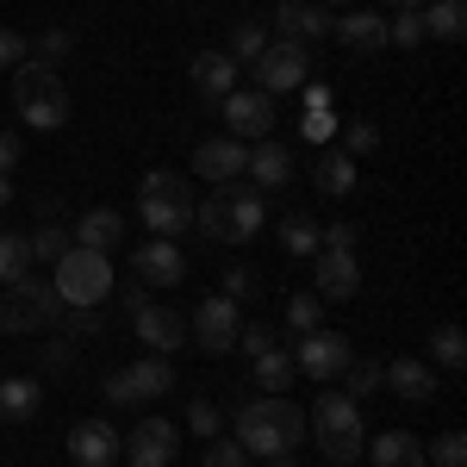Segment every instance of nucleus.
I'll list each match as a JSON object with an SVG mask.
<instances>
[{
    "instance_id": "nucleus-11",
    "label": "nucleus",
    "mask_w": 467,
    "mask_h": 467,
    "mask_svg": "<svg viewBox=\"0 0 467 467\" xmlns=\"http://www.w3.org/2000/svg\"><path fill=\"white\" fill-rule=\"evenodd\" d=\"M218 200H224L231 244H250V237H262V224H268V200H262V187H250V181H231V187H218Z\"/></svg>"
},
{
    "instance_id": "nucleus-51",
    "label": "nucleus",
    "mask_w": 467,
    "mask_h": 467,
    "mask_svg": "<svg viewBox=\"0 0 467 467\" xmlns=\"http://www.w3.org/2000/svg\"><path fill=\"white\" fill-rule=\"evenodd\" d=\"M387 6H393V13H424L431 0H387Z\"/></svg>"
},
{
    "instance_id": "nucleus-54",
    "label": "nucleus",
    "mask_w": 467,
    "mask_h": 467,
    "mask_svg": "<svg viewBox=\"0 0 467 467\" xmlns=\"http://www.w3.org/2000/svg\"><path fill=\"white\" fill-rule=\"evenodd\" d=\"M318 6H343V0H318Z\"/></svg>"
},
{
    "instance_id": "nucleus-14",
    "label": "nucleus",
    "mask_w": 467,
    "mask_h": 467,
    "mask_svg": "<svg viewBox=\"0 0 467 467\" xmlns=\"http://www.w3.org/2000/svg\"><path fill=\"white\" fill-rule=\"evenodd\" d=\"M125 449H131V467H169L181 455V431L169 418H144V424H131Z\"/></svg>"
},
{
    "instance_id": "nucleus-43",
    "label": "nucleus",
    "mask_w": 467,
    "mask_h": 467,
    "mask_svg": "<svg viewBox=\"0 0 467 467\" xmlns=\"http://www.w3.org/2000/svg\"><path fill=\"white\" fill-rule=\"evenodd\" d=\"M69 50H75V32H69V26H50V32L37 37V50H32V57H37V63H63Z\"/></svg>"
},
{
    "instance_id": "nucleus-34",
    "label": "nucleus",
    "mask_w": 467,
    "mask_h": 467,
    "mask_svg": "<svg viewBox=\"0 0 467 467\" xmlns=\"http://www.w3.org/2000/svg\"><path fill=\"white\" fill-rule=\"evenodd\" d=\"M281 318H287L293 337H306V330H318V324H324V299H318V293H293Z\"/></svg>"
},
{
    "instance_id": "nucleus-8",
    "label": "nucleus",
    "mask_w": 467,
    "mask_h": 467,
    "mask_svg": "<svg viewBox=\"0 0 467 467\" xmlns=\"http://www.w3.org/2000/svg\"><path fill=\"white\" fill-rule=\"evenodd\" d=\"M218 112H224V138L255 144V138H268V131H275V100H268L262 88H231V94L218 100Z\"/></svg>"
},
{
    "instance_id": "nucleus-30",
    "label": "nucleus",
    "mask_w": 467,
    "mask_h": 467,
    "mask_svg": "<svg viewBox=\"0 0 467 467\" xmlns=\"http://www.w3.org/2000/svg\"><path fill=\"white\" fill-rule=\"evenodd\" d=\"M37 324H50V318H44V312H37V306H32L19 287H6V299H0V330L26 337V330H37Z\"/></svg>"
},
{
    "instance_id": "nucleus-38",
    "label": "nucleus",
    "mask_w": 467,
    "mask_h": 467,
    "mask_svg": "<svg viewBox=\"0 0 467 467\" xmlns=\"http://www.w3.org/2000/svg\"><path fill=\"white\" fill-rule=\"evenodd\" d=\"M343 387H349V399H368V393H380V361H349L343 368Z\"/></svg>"
},
{
    "instance_id": "nucleus-53",
    "label": "nucleus",
    "mask_w": 467,
    "mask_h": 467,
    "mask_svg": "<svg viewBox=\"0 0 467 467\" xmlns=\"http://www.w3.org/2000/svg\"><path fill=\"white\" fill-rule=\"evenodd\" d=\"M6 200H13V181H6V175H0V206H6Z\"/></svg>"
},
{
    "instance_id": "nucleus-20",
    "label": "nucleus",
    "mask_w": 467,
    "mask_h": 467,
    "mask_svg": "<svg viewBox=\"0 0 467 467\" xmlns=\"http://www.w3.org/2000/svg\"><path fill=\"white\" fill-rule=\"evenodd\" d=\"M193 88H200V94H206V100H224V94H231V88H237V81H244V63H231V57H224V50H200V57H193Z\"/></svg>"
},
{
    "instance_id": "nucleus-24",
    "label": "nucleus",
    "mask_w": 467,
    "mask_h": 467,
    "mask_svg": "<svg viewBox=\"0 0 467 467\" xmlns=\"http://www.w3.org/2000/svg\"><path fill=\"white\" fill-rule=\"evenodd\" d=\"M374 467H424V442L411 431H380V436H368V449H361Z\"/></svg>"
},
{
    "instance_id": "nucleus-39",
    "label": "nucleus",
    "mask_w": 467,
    "mask_h": 467,
    "mask_svg": "<svg viewBox=\"0 0 467 467\" xmlns=\"http://www.w3.org/2000/svg\"><path fill=\"white\" fill-rule=\"evenodd\" d=\"M275 343H281V330H275V324H244V330H237V343H231V349H244V356H268V349H275Z\"/></svg>"
},
{
    "instance_id": "nucleus-31",
    "label": "nucleus",
    "mask_w": 467,
    "mask_h": 467,
    "mask_svg": "<svg viewBox=\"0 0 467 467\" xmlns=\"http://www.w3.org/2000/svg\"><path fill=\"white\" fill-rule=\"evenodd\" d=\"M431 356H436V368L462 374V361H467V337H462V324H436V330H431Z\"/></svg>"
},
{
    "instance_id": "nucleus-35",
    "label": "nucleus",
    "mask_w": 467,
    "mask_h": 467,
    "mask_svg": "<svg viewBox=\"0 0 467 467\" xmlns=\"http://www.w3.org/2000/svg\"><path fill=\"white\" fill-rule=\"evenodd\" d=\"M262 50H268V26H237V32H231V50H224V57H231V63H255V57H262Z\"/></svg>"
},
{
    "instance_id": "nucleus-49",
    "label": "nucleus",
    "mask_w": 467,
    "mask_h": 467,
    "mask_svg": "<svg viewBox=\"0 0 467 467\" xmlns=\"http://www.w3.org/2000/svg\"><path fill=\"white\" fill-rule=\"evenodd\" d=\"M19 156H26V144H19L13 131H0V175H13V169H19Z\"/></svg>"
},
{
    "instance_id": "nucleus-18",
    "label": "nucleus",
    "mask_w": 467,
    "mask_h": 467,
    "mask_svg": "<svg viewBox=\"0 0 467 467\" xmlns=\"http://www.w3.org/2000/svg\"><path fill=\"white\" fill-rule=\"evenodd\" d=\"M330 37H343V50H356V57H368V50H387V13H374V6L343 13V19L330 26Z\"/></svg>"
},
{
    "instance_id": "nucleus-29",
    "label": "nucleus",
    "mask_w": 467,
    "mask_h": 467,
    "mask_svg": "<svg viewBox=\"0 0 467 467\" xmlns=\"http://www.w3.org/2000/svg\"><path fill=\"white\" fill-rule=\"evenodd\" d=\"M250 368H255V387H268V393H287V387H293V374H299V368H293V356L281 349V343H275L268 356H255Z\"/></svg>"
},
{
    "instance_id": "nucleus-45",
    "label": "nucleus",
    "mask_w": 467,
    "mask_h": 467,
    "mask_svg": "<svg viewBox=\"0 0 467 467\" xmlns=\"http://www.w3.org/2000/svg\"><path fill=\"white\" fill-rule=\"evenodd\" d=\"M206 467H250V455H244V442L213 436V442H206Z\"/></svg>"
},
{
    "instance_id": "nucleus-33",
    "label": "nucleus",
    "mask_w": 467,
    "mask_h": 467,
    "mask_svg": "<svg viewBox=\"0 0 467 467\" xmlns=\"http://www.w3.org/2000/svg\"><path fill=\"white\" fill-rule=\"evenodd\" d=\"M281 250L287 255H318V224L306 213H287L281 218Z\"/></svg>"
},
{
    "instance_id": "nucleus-41",
    "label": "nucleus",
    "mask_w": 467,
    "mask_h": 467,
    "mask_svg": "<svg viewBox=\"0 0 467 467\" xmlns=\"http://www.w3.org/2000/svg\"><path fill=\"white\" fill-rule=\"evenodd\" d=\"M337 138H343V156H374V150H380V131H374L368 119H356V125H343Z\"/></svg>"
},
{
    "instance_id": "nucleus-4",
    "label": "nucleus",
    "mask_w": 467,
    "mask_h": 467,
    "mask_svg": "<svg viewBox=\"0 0 467 467\" xmlns=\"http://www.w3.org/2000/svg\"><path fill=\"white\" fill-rule=\"evenodd\" d=\"M349 361H356V343H349L343 330H330V324L306 330V337H299V349H293V368H299L306 380H318V387L343 380V368H349Z\"/></svg>"
},
{
    "instance_id": "nucleus-19",
    "label": "nucleus",
    "mask_w": 467,
    "mask_h": 467,
    "mask_svg": "<svg viewBox=\"0 0 467 467\" xmlns=\"http://www.w3.org/2000/svg\"><path fill=\"white\" fill-rule=\"evenodd\" d=\"M81 250H100L112 255L119 244H125V213H112V206H94V213H81L75 218V231H69Z\"/></svg>"
},
{
    "instance_id": "nucleus-9",
    "label": "nucleus",
    "mask_w": 467,
    "mask_h": 467,
    "mask_svg": "<svg viewBox=\"0 0 467 467\" xmlns=\"http://www.w3.org/2000/svg\"><path fill=\"white\" fill-rule=\"evenodd\" d=\"M125 455V436L112 431L107 418H81V424H69V462L75 467H112Z\"/></svg>"
},
{
    "instance_id": "nucleus-27",
    "label": "nucleus",
    "mask_w": 467,
    "mask_h": 467,
    "mask_svg": "<svg viewBox=\"0 0 467 467\" xmlns=\"http://www.w3.org/2000/svg\"><path fill=\"white\" fill-rule=\"evenodd\" d=\"M26 275H32V244H26L19 231H0V293L19 287Z\"/></svg>"
},
{
    "instance_id": "nucleus-3",
    "label": "nucleus",
    "mask_w": 467,
    "mask_h": 467,
    "mask_svg": "<svg viewBox=\"0 0 467 467\" xmlns=\"http://www.w3.org/2000/svg\"><path fill=\"white\" fill-rule=\"evenodd\" d=\"M50 287H57L63 306H107V293L119 287V281H112V255L75 244V250L57 262V281H50Z\"/></svg>"
},
{
    "instance_id": "nucleus-16",
    "label": "nucleus",
    "mask_w": 467,
    "mask_h": 467,
    "mask_svg": "<svg viewBox=\"0 0 467 467\" xmlns=\"http://www.w3.org/2000/svg\"><path fill=\"white\" fill-rule=\"evenodd\" d=\"M131 330L150 343V356H175L181 343H187V324H181V312H169V306H144V312H131Z\"/></svg>"
},
{
    "instance_id": "nucleus-2",
    "label": "nucleus",
    "mask_w": 467,
    "mask_h": 467,
    "mask_svg": "<svg viewBox=\"0 0 467 467\" xmlns=\"http://www.w3.org/2000/svg\"><path fill=\"white\" fill-rule=\"evenodd\" d=\"M13 107L32 131H63L69 125V88H63L57 63H37V57L13 63Z\"/></svg>"
},
{
    "instance_id": "nucleus-46",
    "label": "nucleus",
    "mask_w": 467,
    "mask_h": 467,
    "mask_svg": "<svg viewBox=\"0 0 467 467\" xmlns=\"http://www.w3.org/2000/svg\"><path fill=\"white\" fill-rule=\"evenodd\" d=\"M150 193H187V187H181L175 169H150V175L138 181V200H150Z\"/></svg>"
},
{
    "instance_id": "nucleus-13",
    "label": "nucleus",
    "mask_w": 467,
    "mask_h": 467,
    "mask_svg": "<svg viewBox=\"0 0 467 467\" xmlns=\"http://www.w3.org/2000/svg\"><path fill=\"white\" fill-rule=\"evenodd\" d=\"M244 162H250V144H244V138H206V144L193 150V175L213 181V187L244 181Z\"/></svg>"
},
{
    "instance_id": "nucleus-21",
    "label": "nucleus",
    "mask_w": 467,
    "mask_h": 467,
    "mask_svg": "<svg viewBox=\"0 0 467 467\" xmlns=\"http://www.w3.org/2000/svg\"><path fill=\"white\" fill-rule=\"evenodd\" d=\"M380 387H393L399 399H411V405H424V399H436V374H431V361H418V356H399L380 368Z\"/></svg>"
},
{
    "instance_id": "nucleus-15",
    "label": "nucleus",
    "mask_w": 467,
    "mask_h": 467,
    "mask_svg": "<svg viewBox=\"0 0 467 467\" xmlns=\"http://www.w3.org/2000/svg\"><path fill=\"white\" fill-rule=\"evenodd\" d=\"M318 299H356L361 293V262L356 250H318Z\"/></svg>"
},
{
    "instance_id": "nucleus-47",
    "label": "nucleus",
    "mask_w": 467,
    "mask_h": 467,
    "mask_svg": "<svg viewBox=\"0 0 467 467\" xmlns=\"http://www.w3.org/2000/svg\"><path fill=\"white\" fill-rule=\"evenodd\" d=\"M32 57V44L13 32V26H0V69H13V63H26Z\"/></svg>"
},
{
    "instance_id": "nucleus-40",
    "label": "nucleus",
    "mask_w": 467,
    "mask_h": 467,
    "mask_svg": "<svg viewBox=\"0 0 467 467\" xmlns=\"http://www.w3.org/2000/svg\"><path fill=\"white\" fill-rule=\"evenodd\" d=\"M187 431H193V436H206V442H213V436L224 431V411H218L213 399H193V405H187Z\"/></svg>"
},
{
    "instance_id": "nucleus-6",
    "label": "nucleus",
    "mask_w": 467,
    "mask_h": 467,
    "mask_svg": "<svg viewBox=\"0 0 467 467\" xmlns=\"http://www.w3.org/2000/svg\"><path fill=\"white\" fill-rule=\"evenodd\" d=\"M169 387H175L169 356H144V361H131V368H119V374H107V405H150Z\"/></svg>"
},
{
    "instance_id": "nucleus-42",
    "label": "nucleus",
    "mask_w": 467,
    "mask_h": 467,
    "mask_svg": "<svg viewBox=\"0 0 467 467\" xmlns=\"http://www.w3.org/2000/svg\"><path fill=\"white\" fill-rule=\"evenodd\" d=\"M193 224H200L213 244H231V224H224V200H218V193L206 200V206H193Z\"/></svg>"
},
{
    "instance_id": "nucleus-50",
    "label": "nucleus",
    "mask_w": 467,
    "mask_h": 467,
    "mask_svg": "<svg viewBox=\"0 0 467 467\" xmlns=\"http://www.w3.org/2000/svg\"><path fill=\"white\" fill-rule=\"evenodd\" d=\"M299 107L306 112H337V100H330V88H299Z\"/></svg>"
},
{
    "instance_id": "nucleus-28",
    "label": "nucleus",
    "mask_w": 467,
    "mask_h": 467,
    "mask_svg": "<svg viewBox=\"0 0 467 467\" xmlns=\"http://www.w3.org/2000/svg\"><path fill=\"white\" fill-rule=\"evenodd\" d=\"M312 175H318V187L330 193V200H337V193H356V162H349L337 144L318 156V169H312Z\"/></svg>"
},
{
    "instance_id": "nucleus-37",
    "label": "nucleus",
    "mask_w": 467,
    "mask_h": 467,
    "mask_svg": "<svg viewBox=\"0 0 467 467\" xmlns=\"http://www.w3.org/2000/svg\"><path fill=\"white\" fill-rule=\"evenodd\" d=\"M337 131H343V125H337V112H299V138H306V144L330 150V144H337Z\"/></svg>"
},
{
    "instance_id": "nucleus-23",
    "label": "nucleus",
    "mask_w": 467,
    "mask_h": 467,
    "mask_svg": "<svg viewBox=\"0 0 467 467\" xmlns=\"http://www.w3.org/2000/svg\"><path fill=\"white\" fill-rule=\"evenodd\" d=\"M244 175H250V187H287L293 150L275 144V138H255V144H250V162H244Z\"/></svg>"
},
{
    "instance_id": "nucleus-32",
    "label": "nucleus",
    "mask_w": 467,
    "mask_h": 467,
    "mask_svg": "<svg viewBox=\"0 0 467 467\" xmlns=\"http://www.w3.org/2000/svg\"><path fill=\"white\" fill-rule=\"evenodd\" d=\"M26 244H32V262H50V268H57V262H63V255L75 250V237L63 231V224H37Z\"/></svg>"
},
{
    "instance_id": "nucleus-12",
    "label": "nucleus",
    "mask_w": 467,
    "mask_h": 467,
    "mask_svg": "<svg viewBox=\"0 0 467 467\" xmlns=\"http://www.w3.org/2000/svg\"><path fill=\"white\" fill-rule=\"evenodd\" d=\"M306 431L318 436V449H324V442H337V436H368V431H361L356 399H349V393H337V387H324V393H318L312 418H306Z\"/></svg>"
},
{
    "instance_id": "nucleus-36",
    "label": "nucleus",
    "mask_w": 467,
    "mask_h": 467,
    "mask_svg": "<svg viewBox=\"0 0 467 467\" xmlns=\"http://www.w3.org/2000/svg\"><path fill=\"white\" fill-rule=\"evenodd\" d=\"M387 44L393 50H418L424 44V13H393L387 19Z\"/></svg>"
},
{
    "instance_id": "nucleus-48",
    "label": "nucleus",
    "mask_w": 467,
    "mask_h": 467,
    "mask_svg": "<svg viewBox=\"0 0 467 467\" xmlns=\"http://www.w3.org/2000/svg\"><path fill=\"white\" fill-rule=\"evenodd\" d=\"M218 287H224V299H237V306H244V299L255 293V275H250V268H224V281H218Z\"/></svg>"
},
{
    "instance_id": "nucleus-44",
    "label": "nucleus",
    "mask_w": 467,
    "mask_h": 467,
    "mask_svg": "<svg viewBox=\"0 0 467 467\" xmlns=\"http://www.w3.org/2000/svg\"><path fill=\"white\" fill-rule=\"evenodd\" d=\"M431 462L436 467H467V436L462 431H442V436H436V449H431Z\"/></svg>"
},
{
    "instance_id": "nucleus-25",
    "label": "nucleus",
    "mask_w": 467,
    "mask_h": 467,
    "mask_svg": "<svg viewBox=\"0 0 467 467\" xmlns=\"http://www.w3.org/2000/svg\"><path fill=\"white\" fill-rule=\"evenodd\" d=\"M37 405H44V387L26 380V374H6L0 380V424H32Z\"/></svg>"
},
{
    "instance_id": "nucleus-52",
    "label": "nucleus",
    "mask_w": 467,
    "mask_h": 467,
    "mask_svg": "<svg viewBox=\"0 0 467 467\" xmlns=\"http://www.w3.org/2000/svg\"><path fill=\"white\" fill-rule=\"evenodd\" d=\"M268 467H299V462H293V455H268Z\"/></svg>"
},
{
    "instance_id": "nucleus-10",
    "label": "nucleus",
    "mask_w": 467,
    "mask_h": 467,
    "mask_svg": "<svg viewBox=\"0 0 467 467\" xmlns=\"http://www.w3.org/2000/svg\"><path fill=\"white\" fill-rule=\"evenodd\" d=\"M131 275L144 287H181L187 281V255H181L175 237H150L144 250H131Z\"/></svg>"
},
{
    "instance_id": "nucleus-17",
    "label": "nucleus",
    "mask_w": 467,
    "mask_h": 467,
    "mask_svg": "<svg viewBox=\"0 0 467 467\" xmlns=\"http://www.w3.org/2000/svg\"><path fill=\"white\" fill-rule=\"evenodd\" d=\"M138 218L156 237H181V231H193V200L187 193H150V200H138Z\"/></svg>"
},
{
    "instance_id": "nucleus-26",
    "label": "nucleus",
    "mask_w": 467,
    "mask_h": 467,
    "mask_svg": "<svg viewBox=\"0 0 467 467\" xmlns=\"http://www.w3.org/2000/svg\"><path fill=\"white\" fill-rule=\"evenodd\" d=\"M462 32H467V0H431V6H424V37L462 44Z\"/></svg>"
},
{
    "instance_id": "nucleus-5",
    "label": "nucleus",
    "mask_w": 467,
    "mask_h": 467,
    "mask_svg": "<svg viewBox=\"0 0 467 467\" xmlns=\"http://www.w3.org/2000/svg\"><path fill=\"white\" fill-rule=\"evenodd\" d=\"M255 69V88L275 100V94H293V88H306V75H312V57H306V44H293V37H268V50L250 63Z\"/></svg>"
},
{
    "instance_id": "nucleus-22",
    "label": "nucleus",
    "mask_w": 467,
    "mask_h": 467,
    "mask_svg": "<svg viewBox=\"0 0 467 467\" xmlns=\"http://www.w3.org/2000/svg\"><path fill=\"white\" fill-rule=\"evenodd\" d=\"M330 26H337L330 6H312V0H281V6H275V32L293 37V44H299V37H330Z\"/></svg>"
},
{
    "instance_id": "nucleus-1",
    "label": "nucleus",
    "mask_w": 467,
    "mask_h": 467,
    "mask_svg": "<svg viewBox=\"0 0 467 467\" xmlns=\"http://www.w3.org/2000/svg\"><path fill=\"white\" fill-rule=\"evenodd\" d=\"M306 436V411L293 405L287 393H262L237 411V442L250 462H268V455H293Z\"/></svg>"
},
{
    "instance_id": "nucleus-7",
    "label": "nucleus",
    "mask_w": 467,
    "mask_h": 467,
    "mask_svg": "<svg viewBox=\"0 0 467 467\" xmlns=\"http://www.w3.org/2000/svg\"><path fill=\"white\" fill-rule=\"evenodd\" d=\"M237 330H244V306H237V299H224V293L200 299V312H193V324H187V337H193L206 356H231Z\"/></svg>"
}]
</instances>
